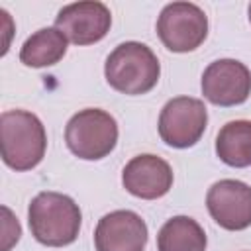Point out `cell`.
I'll return each mask as SVG.
<instances>
[{"instance_id":"cell-1","label":"cell","mask_w":251,"mask_h":251,"mask_svg":"<svg viewBox=\"0 0 251 251\" xmlns=\"http://www.w3.org/2000/svg\"><path fill=\"white\" fill-rule=\"evenodd\" d=\"M31 235L47 247L71 245L80 231L78 204L61 192H39L27 208Z\"/></svg>"},{"instance_id":"cell-2","label":"cell","mask_w":251,"mask_h":251,"mask_svg":"<svg viewBox=\"0 0 251 251\" xmlns=\"http://www.w3.org/2000/svg\"><path fill=\"white\" fill-rule=\"evenodd\" d=\"M2 161L14 171L37 167L47 149V133L41 120L25 110H6L0 116Z\"/></svg>"},{"instance_id":"cell-3","label":"cell","mask_w":251,"mask_h":251,"mask_svg":"<svg viewBox=\"0 0 251 251\" xmlns=\"http://www.w3.org/2000/svg\"><path fill=\"white\" fill-rule=\"evenodd\" d=\"M104 75L114 90L135 96L149 92L157 84L161 65L151 47L139 41H126L108 55Z\"/></svg>"},{"instance_id":"cell-4","label":"cell","mask_w":251,"mask_h":251,"mask_svg":"<svg viewBox=\"0 0 251 251\" xmlns=\"http://www.w3.org/2000/svg\"><path fill=\"white\" fill-rule=\"evenodd\" d=\"M65 141L71 153L78 159L98 161L114 151L118 143V124L108 112L86 108L67 122Z\"/></svg>"},{"instance_id":"cell-5","label":"cell","mask_w":251,"mask_h":251,"mask_svg":"<svg viewBox=\"0 0 251 251\" xmlns=\"http://www.w3.org/2000/svg\"><path fill=\"white\" fill-rule=\"evenodd\" d=\"M157 35L173 53L194 51L208 35V18L192 2H171L159 14Z\"/></svg>"},{"instance_id":"cell-6","label":"cell","mask_w":251,"mask_h":251,"mask_svg":"<svg viewBox=\"0 0 251 251\" xmlns=\"http://www.w3.org/2000/svg\"><path fill=\"white\" fill-rule=\"evenodd\" d=\"M208 124V112L202 100L190 96L171 98L159 116L161 139L176 149L192 147L204 135Z\"/></svg>"},{"instance_id":"cell-7","label":"cell","mask_w":251,"mask_h":251,"mask_svg":"<svg viewBox=\"0 0 251 251\" xmlns=\"http://www.w3.org/2000/svg\"><path fill=\"white\" fill-rule=\"evenodd\" d=\"M202 94L216 106L243 104L251 94V71L235 59H218L202 75Z\"/></svg>"},{"instance_id":"cell-8","label":"cell","mask_w":251,"mask_h":251,"mask_svg":"<svg viewBox=\"0 0 251 251\" xmlns=\"http://www.w3.org/2000/svg\"><path fill=\"white\" fill-rule=\"evenodd\" d=\"M206 208L220 227L247 229L251 226V186L235 178L218 180L206 194Z\"/></svg>"},{"instance_id":"cell-9","label":"cell","mask_w":251,"mask_h":251,"mask_svg":"<svg viewBox=\"0 0 251 251\" xmlns=\"http://www.w3.org/2000/svg\"><path fill=\"white\" fill-rule=\"evenodd\" d=\"M112 25V14L106 4L86 0L63 6L55 18V27L75 45H92L106 37Z\"/></svg>"},{"instance_id":"cell-10","label":"cell","mask_w":251,"mask_h":251,"mask_svg":"<svg viewBox=\"0 0 251 251\" xmlns=\"http://www.w3.org/2000/svg\"><path fill=\"white\" fill-rule=\"evenodd\" d=\"M96 251H143L147 224L131 210H114L98 220L94 229Z\"/></svg>"},{"instance_id":"cell-11","label":"cell","mask_w":251,"mask_h":251,"mask_svg":"<svg viewBox=\"0 0 251 251\" xmlns=\"http://www.w3.org/2000/svg\"><path fill=\"white\" fill-rule=\"evenodd\" d=\"M124 188L143 200H157L165 196L173 186L171 165L151 153L133 157L122 171Z\"/></svg>"},{"instance_id":"cell-12","label":"cell","mask_w":251,"mask_h":251,"mask_svg":"<svg viewBox=\"0 0 251 251\" xmlns=\"http://www.w3.org/2000/svg\"><path fill=\"white\" fill-rule=\"evenodd\" d=\"M67 45L69 39L63 31H59L57 27H41L24 41L20 49V61L25 67L33 69L51 67L65 57Z\"/></svg>"},{"instance_id":"cell-13","label":"cell","mask_w":251,"mask_h":251,"mask_svg":"<svg viewBox=\"0 0 251 251\" xmlns=\"http://www.w3.org/2000/svg\"><path fill=\"white\" fill-rule=\"evenodd\" d=\"M157 251H206V233L196 220L175 216L159 229Z\"/></svg>"},{"instance_id":"cell-14","label":"cell","mask_w":251,"mask_h":251,"mask_svg":"<svg viewBox=\"0 0 251 251\" xmlns=\"http://www.w3.org/2000/svg\"><path fill=\"white\" fill-rule=\"evenodd\" d=\"M216 155L229 167H249L251 165V122L233 120L227 122L216 137Z\"/></svg>"},{"instance_id":"cell-15","label":"cell","mask_w":251,"mask_h":251,"mask_svg":"<svg viewBox=\"0 0 251 251\" xmlns=\"http://www.w3.org/2000/svg\"><path fill=\"white\" fill-rule=\"evenodd\" d=\"M249 22H251V4H249Z\"/></svg>"}]
</instances>
